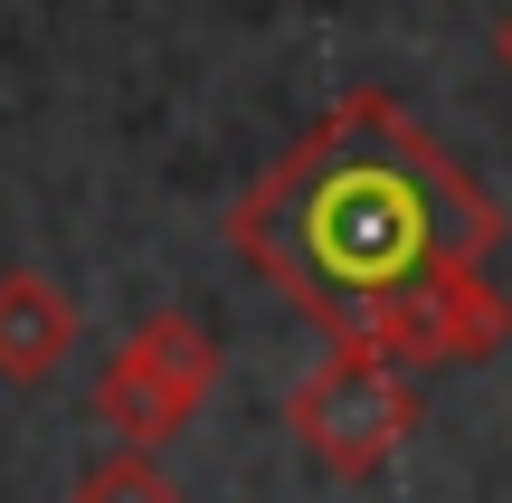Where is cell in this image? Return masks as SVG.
Here are the masks:
<instances>
[{
	"instance_id": "1",
	"label": "cell",
	"mask_w": 512,
	"mask_h": 503,
	"mask_svg": "<svg viewBox=\"0 0 512 503\" xmlns=\"http://www.w3.org/2000/svg\"><path fill=\"white\" fill-rule=\"evenodd\" d=\"M503 209L389 105L380 86L342 95L266 181L228 209V247L304 304L332 342L389 352L408 371L484 361L512 333L484 257Z\"/></svg>"
},
{
	"instance_id": "2",
	"label": "cell",
	"mask_w": 512,
	"mask_h": 503,
	"mask_svg": "<svg viewBox=\"0 0 512 503\" xmlns=\"http://www.w3.org/2000/svg\"><path fill=\"white\" fill-rule=\"evenodd\" d=\"M285 418L332 475H380L389 456L408 447V428H418V390H408V361L361 352V342H332V361L304 371V390L285 399Z\"/></svg>"
},
{
	"instance_id": "3",
	"label": "cell",
	"mask_w": 512,
	"mask_h": 503,
	"mask_svg": "<svg viewBox=\"0 0 512 503\" xmlns=\"http://www.w3.org/2000/svg\"><path fill=\"white\" fill-rule=\"evenodd\" d=\"M209 390H219V342L190 314H152L105 352V371H95V418H105L114 447H162V437L190 428V409H200Z\"/></svg>"
},
{
	"instance_id": "4",
	"label": "cell",
	"mask_w": 512,
	"mask_h": 503,
	"mask_svg": "<svg viewBox=\"0 0 512 503\" xmlns=\"http://www.w3.org/2000/svg\"><path fill=\"white\" fill-rule=\"evenodd\" d=\"M76 352V295L38 266H0V380H48Z\"/></svg>"
},
{
	"instance_id": "5",
	"label": "cell",
	"mask_w": 512,
	"mask_h": 503,
	"mask_svg": "<svg viewBox=\"0 0 512 503\" xmlns=\"http://www.w3.org/2000/svg\"><path fill=\"white\" fill-rule=\"evenodd\" d=\"M67 503H181V485L152 466V447H114L105 466L76 475V494H67Z\"/></svg>"
},
{
	"instance_id": "6",
	"label": "cell",
	"mask_w": 512,
	"mask_h": 503,
	"mask_svg": "<svg viewBox=\"0 0 512 503\" xmlns=\"http://www.w3.org/2000/svg\"><path fill=\"white\" fill-rule=\"evenodd\" d=\"M494 57H503V67H512V10L494 19Z\"/></svg>"
}]
</instances>
